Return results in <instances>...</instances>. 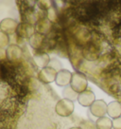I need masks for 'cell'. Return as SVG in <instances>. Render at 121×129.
Listing matches in <instances>:
<instances>
[{
	"label": "cell",
	"mask_w": 121,
	"mask_h": 129,
	"mask_svg": "<svg viewBox=\"0 0 121 129\" xmlns=\"http://www.w3.org/2000/svg\"><path fill=\"white\" fill-rule=\"evenodd\" d=\"M70 86L78 94L87 90V86H88L87 77L85 76L83 73L81 72L73 73L71 82H70Z\"/></svg>",
	"instance_id": "1"
},
{
	"label": "cell",
	"mask_w": 121,
	"mask_h": 129,
	"mask_svg": "<svg viewBox=\"0 0 121 129\" xmlns=\"http://www.w3.org/2000/svg\"><path fill=\"white\" fill-rule=\"evenodd\" d=\"M55 111L60 117H69L74 112V103L68 99H62L55 105Z\"/></svg>",
	"instance_id": "2"
},
{
	"label": "cell",
	"mask_w": 121,
	"mask_h": 129,
	"mask_svg": "<svg viewBox=\"0 0 121 129\" xmlns=\"http://www.w3.org/2000/svg\"><path fill=\"white\" fill-rule=\"evenodd\" d=\"M57 71L56 69H54L51 67H45L44 69H42L38 73V79L44 83V84H50L52 82H55L57 76Z\"/></svg>",
	"instance_id": "3"
},
{
	"label": "cell",
	"mask_w": 121,
	"mask_h": 129,
	"mask_svg": "<svg viewBox=\"0 0 121 129\" xmlns=\"http://www.w3.org/2000/svg\"><path fill=\"white\" fill-rule=\"evenodd\" d=\"M107 106L108 105L103 100H96L90 106V112L97 118L105 117V115L107 114Z\"/></svg>",
	"instance_id": "4"
},
{
	"label": "cell",
	"mask_w": 121,
	"mask_h": 129,
	"mask_svg": "<svg viewBox=\"0 0 121 129\" xmlns=\"http://www.w3.org/2000/svg\"><path fill=\"white\" fill-rule=\"evenodd\" d=\"M77 100L81 105L84 106V107H90L94 104V102L96 101V96L93 91L85 90L83 92L78 94Z\"/></svg>",
	"instance_id": "5"
},
{
	"label": "cell",
	"mask_w": 121,
	"mask_h": 129,
	"mask_svg": "<svg viewBox=\"0 0 121 129\" xmlns=\"http://www.w3.org/2000/svg\"><path fill=\"white\" fill-rule=\"evenodd\" d=\"M19 23L12 18H5L0 22V30L6 34H12L17 30Z\"/></svg>",
	"instance_id": "6"
},
{
	"label": "cell",
	"mask_w": 121,
	"mask_h": 129,
	"mask_svg": "<svg viewBox=\"0 0 121 129\" xmlns=\"http://www.w3.org/2000/svg\"><path fill=\"white\" fill-rule=\"evenodd\" d=\"M16 32L17 34H18V36L29 39L35 33V28L30 23L23 22V23H20V24L18 25Z\"/></svg>",
	"instance_id": "7"
},
{
	"label": "cell",
	"mask_w": 121,
	"mask_h": 129,
	"mask_svg": "<svg viewBox=\"0 0 121 129\" xmlns=\"http://www.w3.org/2000/svg\"><path fill=\"white\" fill-rule=\"evenodd\" d=\"M72 74L73 73H71L67 69H60V71H58L55 79L56 85L59 86H68L71 82Z\"/></svg>",
	"instance_id": "8"
},
{
	"label": "cell",
	"mask_w": 121,
	"mask_h": 129,
	"mask_svg": "<svg viewBox=\"0 0 121 129\" xmlns=\"http://www.w3.org/2000/svg\"><path fill=\"white\" fill-rule=\"evenodd\" d=\"M6 57L11 62H17L22 57V49L17 45H10L6 49Z\"/></svg>",
	"instance_id": "9"
},
{
	"label": "cell",
	"mask_w": 121,
	"mask_h": 129,
	"mask_svg": "<svg viewBox=\"0 0 121 129\" xmlns=\"http://www.w3.org/2000/svg\"><path fill=\"white\" fill-rule=\"evenodd\" d=\"M81 52H82V56L88 61H95L99 56L98 49L93 44H87Z\"/></svg>",
	"instance_id": "10"
},
{
	"label": "cell",
	"mask_w": 121,
	"mask_h": 129,
	"mask_svg": "<svg viewBox=\"0 0 121 129\" xmlns=\"http://www.w3.org/2000/svg\"><path fill=\"white\" fill-rule=\"evenodd\" d=\"M107 114L112 119L121 117V104L117 101L111 102L107 106Z\"/></svg>",
	"instance_id": "11"
},
{
	"label": "cell",
	"mask_w": 121,
	"mask_h": 129,
	"mask_svg": "<svg viewBox=\"0 0 121 129\" xmlns=\"http://www.w3.org/2000/svg\"><path fill=\"white\" fill-rule=\"evenodd\" d=\"M33 61L37 64V67H39L41 69H44L45 67H47L50 63V58L48 54L45 52H38L35 53L33 56Z\"/></svg>",
	"instance_id": "12"
},
{
	"label": "cell",
	"mask_w": 121,
	"mask_h": 129,
	"mask_svg": "<svg viewBox=\"0 0 121 129\" xmlns=\"http://www.w3.org/2000/svg\"><path fill=\"white\" fill-rule=\"evenodd\" d=\"M34 28H35V31L36 32L44 35V34H46L50 30L51 23H50V21L48 19H45V18H44V19H39L36 22Z\"/></svg>",
	"instance_id": "13"
},
{
	"label": "cell",
	"mask_w": 121,
	"mask_h": 129,
	"mask_svg": "<svg viewBox=\"0 0 121 129\" xmlns=\"http://www.w3.org/2000/svg\"><path fill=\"white\" fill-rule=\"evenodd\" d=\"M44 34H41V33H38V32H35L32 36L28 39L29 45H30L33 48L37 49V50L42 48L43 43H44Z\"/></svg>",
	"instance_id": "14"
},
{
	"label": "cell",
	"mask_w": 121,
	"mask_h": 129,
	"mask_svg": "<svg viewBox=\"0 0 121 129\" xmlns=\"http://www.w3.org/2000/svg\"><path fill=\"white\" fill-rule=\"evenodd\" d=\"M96 128L97 129H112L113 128V121L108 117L98 118L96 122Z\"/></svg>",
	"instance_id": "15"
},
{
	"label": "cell",
	"mask_w": 121,
	"mask_h": 129,
	"mask_svg": "<svg viewBox=\"0 0 121 129\" xmlns=\"http://www.w3.org/2000/svg\"><path fill=\"white\" fill-rule=\"evenodd\" d=\"M76 36H77L79 42H81V44H86V45L88 44V42L90 41V38H91L90 33L86 29H81V30H80L77 33Z\"/></svg>",
	"instance_id": "16"
},
{
	"label": "cell",
	"mask_w": 121,
	"mask_h": 129,
	"mask_svg": "<svg viewBox=\"0 0 121 129\" xmlns=\"http://www.w3.org/2000/svg\"><path fill=\"white\" fill-rule=\"evenodd\" d=\"M63 94H64V96H65V99H68V100H75V99H77L78 98V93H76L72 88H71V86L68 85V86H65V88L64 89V91H63Z\"/></svg>",
	"instance_id": "17"
},
{
	"label": "cell",
	"mask_w": 121,
	"mask_h": 129,
	"mask_svg": "<svg viewBox=\"0 0 121 129\" xmlns=\"http://www.w3.org/2000/svg\"><path fill=\"white\" fill-rule=\"evenodd\" d=\"M10 46V36L0 30V48H4Z\"/></svg>",
	"instance_id": "18"
},
{
	"label": "cell",
	"mask_w": 121,
	"mask_h": 129,
	"mask_svg": "<svg viewBox=\"0 0 121 129\" xmlns=\"http://www.w3.org/2000/svg\"><path fill=\"white\" fill-rule=\"evenodd\" d=\"M80 127L81 129H97L96 128V124L95 122L90 120H87V121H81Z\"/></svg>",
	"instance_id": "19"
},
{
	"label": "cell",
	"mask_w": 121,
	"mask_h": 129,
	"mask_svg": "<svg viewBox=\"0 0 121 129\" xmlns=\"http://www.w3.org/2000/svg\"><path fill=\"white\" fill-rule=\"evenodd\" d=\"M113 129H121V117L113 119Z\"/></svg>",
	"instance_id": "20"
},
{
	"label": "cell",
	"mask_w": 121,
	"mask_h": 129,
	"mask_svg": "<svg viewBox=\"0 0 121 129\" xmlns=\"http://www.w3.org/2000/svg\"><path fill=\"white\" fill-rule=\"evenodd\" d=\"M48 18H49V21H55V19L57 18V13L55 12V10L54 9H49L48 10Z\"/></svg>",
	"instance_id": "21"
},
{
	"label": "cell",
	"mask_w": 121,
	"mask_h": 129,
	"mask_svg": "<svg viewBox=\"0 0 121 129\" xmlns=\"http://www.w3.org/2000/svg\"><path fill=\"white\" fill-rule=\"evenodd\" d=\"M6 57V50H4V48H0V60H3Z\"/></svg>",
	"instance_id": "22"
},
{
	"label": "cell",
	"mask_w": 121,
	"mask_h": 129,
	"mask_svg": "<svg viewBox=\"0 0 121 129\" xmlns=\"http://www.w3.org/2000/svg\"><path fill=\"white\" fill-rule=\"evenodd\" d=\"M69 129H81L80 126H73V127H71V128H69Z\"/></svg>",
	"instance_id": "23"
}]
</instances>
